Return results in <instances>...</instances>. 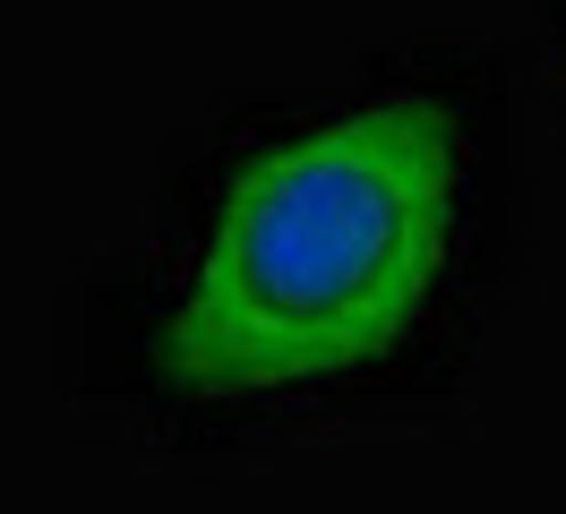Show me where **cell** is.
<instances>
[{
	"mask_svg": "<svg viewBox=\"0 0 566 514\" xmlns=\"http://www.w3.org/2000/svg\"><path fill=\"white\" fill-rule=\"evenodd\" d=\"M497 214V112L395 69L214 155L129 283V369L180 420H301L463 326Z\"/></svg>",
	"mask_w": 566,
	"mask_h": 514,
	"instance_id": "6da1fadb",
	"label": "cell"
}]
</instances>
